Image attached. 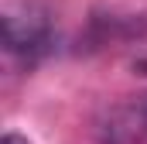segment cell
Returning a JSON list of instances; mask_svg holds the SVG:
<instances>
[{"instance_id":"6da1fadb","label":"cell","mask_w":147,"mask_h":144,"mask_svg":"<svg viewBox=\"0 0 147 144\" xmlns=\"http://www.w3.org/2000/svg\"><path fill=\"white\" fill-rule=\"evenodd\" d=\"M3 45L10 55H24L28 62L41 58L51 48V17L38 0H10L0 17Z\"/></svg>"},{"instance_id":"7a4b0ae2","label":"cell","mask_w":147,"mask_h":144,"mask_svg":"<svg viewBox=\"0 0 147 144\" xmlns=\"http://www.w3.org/2000/svg\"><path fill=\"white\" fill-rule=\"evenodd\" d=\"M96 141L99 144H144L147 141V117L144 103L127 100V103H113L103 110V117L96 120Z\"/></svg>"},{"instance_id":"277c9868","label":"cell","mask_w":147,"mask_h":144,"mask_svg":"<svg viewBox=\"0 0 147 144\" xmlns=\"http://www.w3.org/2000/svg\"><path fill=\"white\" fill-rule=\"evenodd\" d=\"M140 103H144V117H147V96H140Z\"/></svg>"},{"instance_id":"3957f363","label":"cell","mask_w":147,"mask_h":144,"mask_svg":"<svg viewBox=\"0 0 147 144\" xmlns=\"http://www.w3.org/2000/svg\"><path fill=\"white\" fill-rule=\"evenodd\" d=\"M0 144H28V137H21V134H3Z\"/></svg>"}]
</instances>
